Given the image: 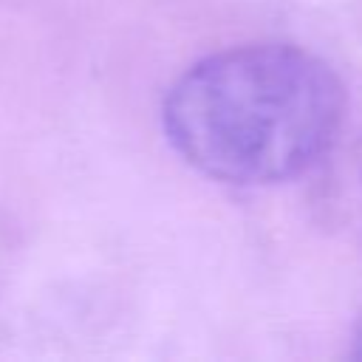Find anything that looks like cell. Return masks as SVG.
Instances as JSON below:
<instances>
[{
  "label": "cell",
  "mask_w": 362,
  "mask_h": 362,
  "mask_svg": "<svg viewBox=\"0 0 362 362\" xmlns=\"http://www.w3.org/2000/svg\"><path fill=\"white\" fill-rule=\"evenodd\" d=\"M345 90L314 54L266 42L212 54L167 93L164 130L201 173L274 184L308 170L342 124Z\"/></svg>",
  "instance_id": "cell-1"
},
{
  "label": "cell",
  "mask_w": 362,
  "mask_h": 362,
  "mask_svg": "<svg viewBox=\"0 0 362 362\" xmlns=\"http://www.w3.org/2000/svg\"><path fill=\"white\" fill-rule=\"evenodd\" d=\"M354 356H362V317H359L356 331H354Z\"/></svg>",
  "instance_id": "cell-2"
}]
</instances>
